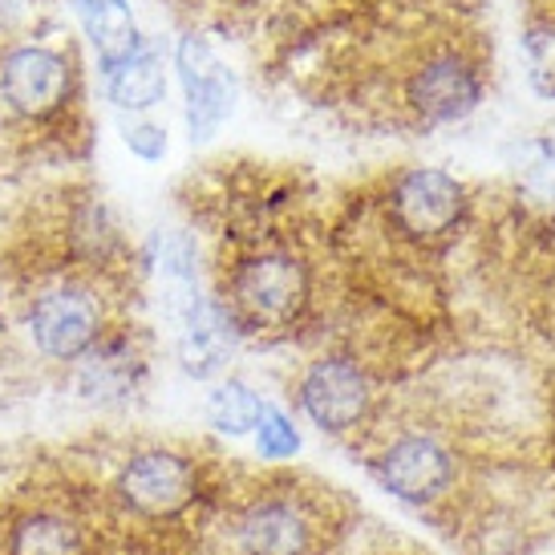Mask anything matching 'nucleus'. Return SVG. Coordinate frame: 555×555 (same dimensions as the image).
I'll list each match as a JSON object with an SVG mask.
<instances>
[{
    "label": "nucleus",
    "instance_id": "f257e3e1",
    "mask_svg": "<svg viewBox=\"0 0 555 555\" xmlns=\"http://www.w3.org/2000/svg\"><path fill=\"white\" fill-rule=\"evenodd\" d=\"M235 305L251 324L280 328L309 300V276L293 256H260L235 272Z\"/></svg>",
    "mask_w": 555,
    "mask_h": 555
},
{
    "label": "nucleus",
    "instance_id": "f03ea898",
    "mask_svg": "<svg viewBox=\"0 0 555 555\" xmlns=\"http://www.w3.org/2000/svg\"><path fill=\"white\" fill-rule=\"evenodd\" d=\"M179 78L186 90V126L191 139L203 142L216 134V126L232 109V74L216 62L211 46L203 37H183L179 41Z\"/></svg>",
    "mask_w": 555,
    "mask_h": 555
},
{
    "label": "nucleus",
    "instance_id": "7ed1b4c3",
    "mask_svg": "<svg viewBox=\"0 0 555 555\" xmlns=\"http://www.w3.org/2000/svg\"><path fill=\"white\" fill-rule=\"evenodd\" d=\"M300 401L309 417L321 426V430H349L357 426V417L365 414L370 405V382L365 373L357 370L353 361L345 357H328V361H317L305 382H300Z\"/></svg>",
    "mask_w": 555,
    "mask_h": 555
},
{
    "label": "nucleus",
    "instance_id": "20e7f679",
    "mask_svg": "<svg viewBox=\"0 0 555 555\" xmlns=\"http://www.w3.org/2000/svg\"><path fill=\"white\" fill-rule=\"evenodd\" d=\"M118 494L126 507L142 515H175L195 494V470L170 450H146L139 459H130V466L122 470Z\"/></svg>",
    "mask_w": 555,
    "mask_h": 555
},
{
    "label": "nucleus",
    "instance_id": "39448f33",
    "mask_svg": "<svg viewBox=\"0 0 555 555\" xmlns=\"http://www.w3.org/2000/svg\"><path fill=\"white\" fill-rule=\"evenodd\" d=\"M0 90L13 102V109L41 118L49 109H57L69 90V65L53 49L25 46L13 49L0 65Z\"/></svg>",
    "mask_w": 555,
    "mask_h": 555
},
{
    "label": "nucleus",
    "instance_id": "423d86ee",
    "mask_svg": "<svg viewBox=\"0 0 555 555\" xmlns=\"http://www.w3.org/2000/svg\"><path fill=\"white\" fill-rule=\"evenodd\" d=\"M33 337L41 345V353L57 361L90 353V345L98 340V305L78 288H57L41 296L33 305Z\"/></svg>",
    "mask_w": 555,
    "mask_h": 555
},
{
    "label": "nucleus",
    "instance_id": "0eeeda50",
    "mask_svg": "<svg viewBox=\"0 0 555 555\" xmlns=\"http://www.w3.org/2000/svg\"><path fill=\"white\" fill-rule=\"evenodd\" d=\"M377 475L389 491L405 499V503H426V499H438V494L450 487V454L434 438H422V434H410L382 454V466Z\"/></svg>",
    "mask_w": 555,
    "mask_h": 555
},
{
    "label": "nucleus",
    "instance_id": "6e6552de",
    "mask_svg": "<svg viewBox=\"0 0 555 555\" xmlns=\"http://www.w3.org/2000/svg\"><path fill=\"white\" fill-rule=\"evenodd\" d=\"M393 216L410 235H442L463 216V191L442 170H410L393 191Z\"/></svg>",
    "mask_w": 555,
    "mask_h": 555
},
{
    "label": "nucleus",
    "instance_id": "1a4fd4ad",
    "mask_svg": "<svg viewBox=\"0 0 555 555\" xmlns=\"http://www.w3.org/2000/svg\"><path fill=\"white\" fill-rule=\"evenodd\" d=\"M478 93H482V86H478L475 69L466 62H459V57H438V62H430L414 78V86H410L414 106L430 122H459V118H466L478 106Z\"/></svg>",
    "mask_w": 555,
    "mask_h": 555
},
{
    "label": "nucleus",
    "instance_id": "9d476101",
    "mask_svg": "<svg viewBox=\"0 0 555 555\" xmlns=\"http://www.w3.org/2000/svg\"><path fill=\"white\" fill-rule=\"evenodd\" d=\"M240 543L247 555H305L309 547V524L305 515L284 499H263L244 511L240 519Z\"/></svg>",
    "mask_w": 555,
    "mask_h": 555
},
{
    "label": "nucleus",
    "instance_id": "9b49d317",
    "mask_svg": "<svg viewBox=\"0 0 555 555\" xmlns=\"http://www.w3.org/2000/svg\"><path fill=\"white\" fill-rule=\"evenodd\" d=\"M232 345H235L232 321L211 300H199L179 321V361H183V370L191 377H211L228 361Z\"/></svg>",
    "mask_w": 555,
    "mask_h": 555
},
{
    "label": "nucleus",
    "instance_id": "f8f14e48",
    "mask_svg": "<svg viewBox=\"0 0 555 555\" xmlns=\"http://www.w3.org/2000/svg\"><path fill=\"white\" fill-rule=\"evenodd\" d=\"M81 25H86V37L93 41L98 57H102V69H118L122 62H130L139 53V25L130 16V4L126 0H78Z\"/></svg>",
    "mask_w": 555,
    "mask_h": 555
},
{
    "label": "nucleus",
    "instance_id": "ddd939ff",
    "mask_svg": "<svg viewBox=\"0 0 555 555\" xmlns=\"http://www.w3.org/2000/svg\"><path fill=\"white\" fill-rule=\"evenodd\" d=\"M78 389L93 401H118L139 386L142 361L126 340H106V345H90V353H81Z\"/></svg>",
    "mask_w": 555,
    "mask_h": 555
},
{
    "label": "nucleus",
    "instance_id": "4468645a",
    "mask_svg": "<svg viewBox=\"0 0 555 555\" xmlns=\"http://www.w3.org/2000/svg\"><path fill=\"white\" fill-rule=\"evenodd\" d=\"M167 78L155 49H139L130 62L109 69V102L118 109H151L163 102Z\"/></svg>",
    "mask_w": 555,
    "mask_h": 555
},
{
    "label": "nucleus",
    "instance_id": "2eb2a0df",
    "mask_svg": "<svg viewBox=\"0 0 555 555\" xmlns=\"http://www.w3.org/2000/svg\"><path fill=\"white\" fill-rule=\"evenodd\" d=\"M13 555H81V535L69 519L57 515H29L16 527Z\"/></svg>",
    "mask_w": 555,
    "mask_h": 555
},
{
    "label": "nucleus",
    "instance_id": "dca6fc26",
    "mask_svg": "<svg viewBox=\"0 0 555 555\" xmlns=\"http://www.w3.org/2000/svg\"><path fill=\"white\" fill-rule=\"evenodd\" d=\"M207 417H211V426L223 434H247L260 426L263 417V401L244 386V382H228V386H219L207 401Z\"/></svg>",
    "mask_w": 555,
    "mask_h": 555
},
{
    "label": "nucleus",
    "instance_id": "f3484780",
    "mask_svg": "<svg viewBox=\"0 0 555 555\" xmlns=\"http://www.w3.org/2000/svg\"><path fill=\"white\" fill-rule=\"evenodd\" d=\"M256 442H260L263 459H288V454H296V447H300L293 422L280 414V410H268V405H263V417H260V426H256Z\"/></svg>",
    "mask_w": 555,
    "mask_h": 555
},
{
    "label": "nucleus",
    "instance_id": "a211bd4d",
    "mask_svg": "<svg viewBox=\"0 0 555 555\" xmlns=\"http://www.w3.org/2000/svg\"><path fill=\"white\" fill-rule=\"evenodd\" d=\"M527 62H531V78L543 93H555V29L535 25L527 33Z\"/></svg>",
    "mask_w": 555,
    "mask_h": 555
},
{
    "label": "nucleus",
    "instance_id": "6ab92c4d",
    "mask_svg": "<svg viewBox=\"0 0 555 555\" xmlns=\"http://www.w3.org/2000/svg\"><path fill=\"white\" fill-rule=\"evenodd\" d=\"M126 146H130L134 155L146 158V163H155V158L167 155V134H163L158 126H151V122L126 126Z\"/></svg>",
    "mask_w": 555,
    "mask_h": 555
}]
</instances>
